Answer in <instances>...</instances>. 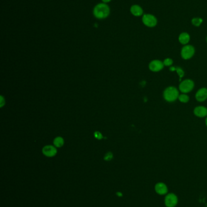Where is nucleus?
I'll return each mask as SVG.
<instances>
[{
	"label": "nucleus",
	"mask_w": 207,
	"mask_h": 207,
	"mask_svg": "<svg viewBox=\"0 0 207 207\" xmlns=\"http://www.w3.org/2000/svg\"><path fill=\"white\" fill-rule=\"evenodd\" d=\"M194 114L199 118H204L207 116V108L204 106H197L194 109Z\"/></svg>",
	"instance_id": "10"
},
{
	"label": "nucleus",
	"mask_w": 207,
	"mask_h": 207,
	"mask_svg": "<svg viewBox=\"0 0 207 207\" xmlns=\"http://www.w3.org/2000/svg\"><path fill=\"white\" fill-rule=\"evenodd\" d=\"M117 195H119V196H122V194H121L120 193H117Z\"/></svg>",
	"instance_id": "23"
},
{
	"label": "nucleus",
	"mask_w": 207,
	"mask_h": 207,
	"mask_svg": "<svg viewBox=\"0 0 207 207\" xmlns=\"http://www.w3.org/2000/svg\"><path fill=\"white\" fill-rule=\"evenodd\" d=\"M43 153L47 157H53L57 154V150L55 146L46 145L43 148Z\"/></svg>",
	"instance_id": "8"
},
{
	"label": "nucleus",
	"mask_w": 207,
	"mask_h": 207,
	"mask_svg": "<svg viewBox=\"0 0 207 207\" xmlns=\"http://www.w3.org/2000/svg\"><path fill=\"white\" fill-rule=\"evenodd\" d=\"M110 9L109 7L104 2L97 4L93 10L94 16L96 18L102 19L107 18L109 15Z\"/></svg>",
	"instance_id": "1"
},
{
	"label": "nucleus",
	"mask_w": 207,
	"mask_h": 207,
	"mask_svg": "<svg viewBox=\"0 0 207 207\" xmlns=\"http://www.w3.org/2000/svg\"><path fill=\"white\" fill-rule=\"evenodd\" d=\"M130 12L133 15L137 17L143 15V10L142 7L137 4L133 5L130 8Z\"/></svg>",
	"instance_id": "11"
},
{
	"label": "nucleus",
	"mask_w": 207,
	"mask_h": 207,
	"mask_svg": "<svg viewBox=\"0 0 207 207\" xmlns=\"http://www.w3.org/2000/svg\"><path fill=\"white\" fill-rule=\"evenodd\" d=\"M112 158H113V155L111 152L107 153L104 157V159L105 160H107V161H109V160H112Z\"/></svg>",
	"instance_id": "19"
},
{
	"label": "nucleus",
	"mask_w": 207,
	"mask_h": 207,
	"mask_svg": "<svg viewBox=\"0 0 207 207\" xmlns=\"http://www.w3.org/2000/svg\"><path fill=\"white\" fill-rule=\"evenodd\" d=\"M165 204L167 207H175L177 203V198L174 194H169L165 198Z\"/></svg>",
	"instance_id": "9"
},
{
	"label": "nucleus",
	"mask_w": 207,
	"mask_h": 207,
	"mask_svg": "<svg viewBox=\"0 0 207 207\" xmlns=\"http://www.w3.org/2000/svg\"><path fill=\"white\" fill-rule=\"evenodd\" d=\"M102 1H103V2H104V3H108V2H109L111 0H102Z\"/></svg>",
	"instance_id": "21"
},
{
	"label": "nucleus",
	"mask_w": 207,
	"mask_h": 207,
	"mask_svg": "<svg viewBox=\"0 0 207 207\" xmlns=\"http://www.w3.org/2000/svg\"><path fill=\"white\" fill-rule=\"evenodd\" d=\"M205 124H206V126H207V118H206V119H205Z\"/></svg>",
	"instance_id": "24"
},
{
	"label": "nucleus",
	"mask_w": 207,
	"mask_h": 207,
	"mask_svg": "<svg viewBox=\"0 0 207 207\" xmlns=\"http://www.w3.org/2000/svg\"><path fill=\"white\" fill-rule=\"evenodd\" d=\"M203 23V19L199 17H195L191 19L192 24L195 27H199Z\"/></svg>",
	"instance_id": "15"
},
{
	"label": "nucleus",
	"mask_w": 207,
	"mask_h": 207,
	"mask_svg": "<svg viewBox=\"0 0 207 207\" xmlns=\"http://www.w3.org/2000/svg\"><path fill=\"white\" fill-rule=\"evenodd\" d=\"M179 92L177 89L173 86L168 87L163 91V98L168 102H173L178 99L179 96Z\"/></svg>",
	"instance_id": "2"
},
{
	"label": "nucleus",
	"mask_w": 207,
	"mask_h": 207,
	"mask_svg": "<svg viewBox=\"0 0 207 207\" xmlns=\"http://www.w3.org/2000/svg\"><path fill=\"white\" fill-rule=\"evenodd\" d=\"M142 23L148 27H154L157 24V19L154 15L150 14H144L142 16Z\"/></svg>",
	"instance_id": "4"
},
{
	"label": "nucleus",
	"mask_w": 207,
	"mask_h": 207,
	"mask_svg": "<svg viewBox=\"0 0 207 207\" xmlns=\"http://www.w3.org/2000/svg\"><path fill=\"white\" fill-rule=\"evenodd\" d=\"M175 71H176L177 73L178 74V75L180 78V81H181V79L184 77V75H185V72H184V70L181 67H177L175 68Z\"/></svg>",
	"instance_id": "17"
},
{
	"label": "nucleus",
	"mask_w": 207,
	"mask_h": 207,
	"mask_svg": "<svg viewBox=\"0 0 207 207\" xmlns=\"http://www.w3.org/2000/svg\"><path fill=\"white\" fill-rule=\"evenodd\" d=\"M155 191L159 194H165L168 191L167 186L163 183H158L155 185Z\"/></svg>",
	"instance_id": "13"
},
{
	"label": "nucleus",
	"mask_w": 207,
	"mask_h": 207,
	"mask_svg": "<svg viewBox=\"0 0 207 207\" xmlns=\"http://www.w3.org/2000/svg\"><path fill=\"white\" fill-rule=\"evenodd\" d=\"M195 53V48L192 45H185L181 49V57L185 60H188L191 59Z\"/></svg>",
	"instance_id": "5"
},
{
	"label": "nucleus",
	"mask_w": 207,
	"mask_h": 207,
	"mask_svg": "<svg viewBox=\"0 0 207 207\" xmlns=\"http://www.w3.org/2000/svg\"><path fill=\"white\" fill-rule=\"evenodd\" d=\"M94 136H95V138H96V139H102V138H103V135L101 134V133L100 132H99V131H95V133H94Z\"/></svg>",
	"instance_id": "20"
},
{
	"label": "nucleus",
	"mask_w": 207,
	"mask_h": 207,
	"mask_svg": "<svg viewBox=\"0 0 207 207\" xmlns=\"http://www.w3.org/2000/svg\"><path fill=\"white\" fill-rule=\"evenodd\" d=\"M175 68H176V67H170V71H174V70H175Z\"/></svg>",
	"instance_id": "22"
},
{
	"label": "nucleus",
	"mask_w": 207,
	"mask_h": 207,
	"mask_svg": "<svg viewBox=\"0 0 207 207\" xmlns=\"http://www.w3.org/2000/svg\"><path fill=\"white\" fill-rule=\"evenodd\" d=\"M206 41H207V38H206Z\"/></svg>",
	"instance_id": "25"
},
{
	"label": "nucleus",
	"mask_w": 207,
	"mask_h": 207,
	"mask_svg": "<svg viewBox=\"0 0 207 207\" xmlns=\"http://www.w3.org/2000/svg\"><path fill=\"white\" fill-rule=\"evenodd\" d=\"M195 98L198 102H204L207 99V89L205 87H202L199 89L196 95Z\"/></svg>",
	"instance_id": "7"
},
{
	"label": "nucleus",
	"mask_w": 207,
	"mask_h": 207,
	"mask_svg": "<svg viewBox=\"0 0 207 207\" xmlns=\"http://www.w3.org/2000/svg\"><path fill=\"white\" fill-rule=\"evenodd\" d=\"M179 43L182 45H187L190 41V35L187 32L181 33L178 38Z\"/></svg>",
	"instance_id": "12"
},
{
	"label": "nucleus",
	"mask_w": 207,
	"mask_h": 207,
	"mask_svg": "<svg viewBox=\"0 0 207 207\" xmlns=\"http://www.w3.org/2000/svg\"><path fill=\"white\" fill-rule=\"evenodd\" d=\"M163 63L165 66L171 67L173 64V60L170 58H167L163 60Z\"/></svg>",
	"instance_id": "18"
},
{
	"label": "nucleus",
	"mask_w": 207,
	"mask_h": 207,
	"mask_svg": "<svg viewBox=\"0 0 207 207\" xmlns=\"http://www.w3.org/2000/svg\"><path fill=\"white\" fill-rule=\"evenodd\" d=\"M53 144L55 147L60 148L64 145V139L61 137H57L53 140Z\"/></svg>",
	"instance_id": "14"
},
{
	"label": "nucleus",
	"mask_w": 207,
	"mask_h": 207,
	"mask_svg": "<svg viewBox=\"0 0 207 207\" xmlns=\"http://www.w3.org/2000/svg\"><path fill=\"white\" fill-rule=\"evenodd\" d=\"M163 63L158 60H154L151 61L149 64V69L153 72H158L161 71L164 67Z\"/></svg>",
	"instance_id": "6"
},
{
	"label": "nucleus",
	"mask_w": 207,
	"mask_h": 207,
	"mask_svg": "<svg viewBox=\"0 0 207 207\" xmlns=\"http://www.w3.org/2000/svg\"><path fill=\"white\" fill-rule=\"evenodd\" d=\"M178 100L182 103H187L190 101V97L186 93H182L179 96Z\"/></svg>",
	"instance_id": "16"
},
{
	"label": "nucleus",
	"mask_w": 207,
	"mask_h": 207,
	"mask_svg": "<svg viewBox=\"0 0 207 207\" xmlns=\"http://www.w3.org/2000/svg\"><path fill=\"white\" fill-rule=\"evenodd\" d=\"M194 87V82L192 80L186 79L181 81L179 84V89L182 93H188L193 90Z\"/></svg>",
	"instance_id": "3"
}]
</instances>
